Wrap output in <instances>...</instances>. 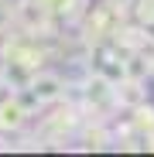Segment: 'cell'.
<instances>
[{
  "instance_id": "obj_1",
  "label": "cell",
  "mask_w": 154,
  "mask_h": 157,
  "mask_svg": "<svg viewBox=\"0 0 154 157\" xmlns=\"http://www.w3.org/2000/svg\"><path fill=\"white\" fill-rule=\"evenodd\" d=\"M31 92H34V99H38V102H41V99H55V96H58V78H51V75L38 78Z\"/></svg>"
},
{
  "instance_id": "obj_2",
  "label": "cell",
  "mask_w": 154,
  "mask_h": 157,
  "mask_svg": "<svg viewBox=\"0 0 154 157\" xmlns=\"http://www.w3.org/2000/svg\"><path fill=\"white\" fill-rule=\"evenodd\" d=\"M21 106H14V102H4L0 106V126H21Z\"/></svg>"
}]
</instances>
